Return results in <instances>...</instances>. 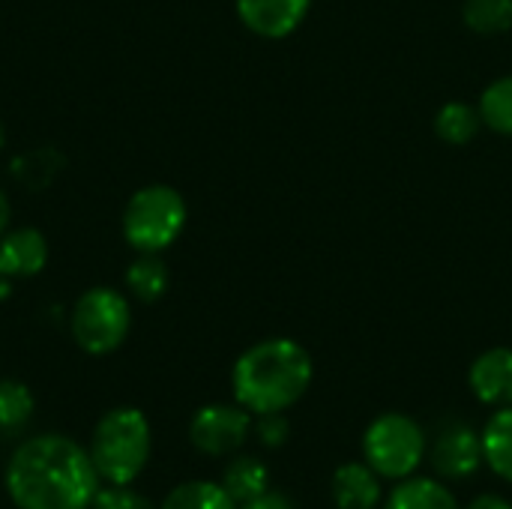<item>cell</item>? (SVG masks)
Instances as JSON below:
<instances>
[{"mask_svg":"<svg viewBox=\"0 0 512 509\" xmlns=\"http://www.w3.org/2000/svg\"><path fill=\"white\" fill-rule=\"evenodd\" d=\"M288 435H291V426H288L285 414H264L258 420V438H261L264 447L279 450L288 441Z\"/></svg>","mask_w":512,"mask_h":509,"instance_id":"cell-23","label":"cell"},{"mask_svg":"<svg viewBox=\"0 0 512 509\" xmlns=\"http://www.w3.org/2000/svg\"><path fill=\"white\" fill-rule=\"evenodd\" d=\"M426 432L408 414H381L363 435L366 465L384 480H408L426 456Z\"/></svg>","mask_w":512,"mask_h":509,"instance_id":"cell-5","label":"cell"},{"mask_svg":"<svg viewBox=\"0 0 512 509\" xmlns=\"http://www.w3.org/2000/svg\"><path fill=\"white\" fill-rule=\"evenodd\" d=\"M162 509H237V501L225 492L222 483H210V480H192L177 486Z\"/></svg>","mask_w":512,"mask_h":509,"instance_id":"cell-19","label":"cell"},{"mask_svg":"<svg viewBox=\"0 0 512 509\" xmlns=\"http://www.w3.org/2000/svg\"><path fill=\"white\" fill-rule=\"evenodd\" d=\"M465 509H512V504L507 498H501V495H480Z\"/></svg>","mask_w":512,"mask_h":509,"instance_id":"cell-25","label":"cell"},{"mask_svg":"<svg viewBox=\"0 0 512 509\" xmlns=\"http://www.w3.org/2000/svg\"><path fill=\"white\" fill-rule=\"evenodd\" d=\"M93 509H153L147 498H141L138 492H132L129 486H111L96 492Z\"/></svg>","mask_w":512,"mask_h":509,"instance_id":"cell-22","label":"cell"},{"mask_svg":"<svg viewBox=\"0 0 512 509\" xmlns=\"http://www.w3.org/2000/svg\"><path fill=\"white\" fill-rule=\"evenodd\" d=\"M471 393L477 402L489 408H510L512 405V348H489L483 351L468 372Z\"/></svg>","mask_w":512,"mask_h":509,"instance_id":"cell-10","label":"cell"},{"mask_svg":"<svg viewBox=\"0 0 512 509\" xmlns=\"http://www.w3.org/2000/svg\"><path fill=\"white\" fill-rule=\"evenodd\" d=\"M462 18L477 36H504L512 30V0H465Z\"/></svg>","mask_w":512,"mask_h":509,"instance_id":"cell-18","label":"cell"},{"mask_svg":"<svg viewBox=\"0 0 512 509\" xmlns=\"http://www.w3.org/2000/svg\"><path fill=\"white\" fill-rule=\"evenodd\" d=\"M3 138H6V135H3V123H0V147H3Z\"/></svg>","mask_w":512,"mask_h":509,"instance_id":"cell-27","label":"cell"},{"mask_svg":"<svg viewBox=\"0 0 512 509\" xmlns=\"http://www.w3.org/2000/svg\"><path fill=\"white\" fill-rule=\"evenodd\" d=\"M312 372V357L300 342L285 336L264 339L237 357L231 372L234 399L258 417L285 414L306 396Z\"/></svg>","mask_w":512,"mask_h":509,"instance_id":"cell-2","label":"cell"},{"mask_svg":"<svg viewBox=\"0 0 512 509\" xmlns=\"http://www.w3.org/2000/svg\"><path fill=\"white\" fill-rule=\"evenodd\" d=\"M432 468L444 480H465L480 471L486 462L483 456V435H477L465 423H450L438 432V438L429 447Z\"/></svg>","mask_w":512,"mask_h":509,"instance_id":"cell-8","label":"cell"},{"mask_svg":"<svg viewBox=\"0 0 512 509\" xmlns=\"http://www.w3.org/2000/svg\"><path fill=\"white\" fill-rule=\"evenodd\" d=\"M483 129V117H480V108L477 105H468V102H447L438 108L435 114V135L444 141V144H453V147H465L471 144Z\"/></svg>","mask_w":512,"mask_h":509,"instance_id":"cell-14","label":"cell"},{"mask_svg":"<svg viewBox=\"0 0 512 509\" xmlns=\"http://www.w3.org/2000/svg\"><path fill=\"white\" fill-rule=\"evenodd\" d=\"M6 492L18 509H87L99 492V474L75 441L39 435L12 453Z\"/></svg>","mask_w":512,"mask_h":509,"instance_id":"cell-1","label":"cell"},{"mask_svg":"<svg viewBox=\"0 0 512 509\" xmlns=\"http://www.w3.org/2000/svg\"><path fill=\"white\" fill-rule=\"evenodd\" d=\"M330 492L339 509H375L381 504V477L366 462H351L336 468Z\"/></svg>","mask_w":512,"mask_h":509,"instance_id":"cell-12","label":"cell"},{"mask_svg":"<svg viewBox=\"0 0 512 509\" xmlns=\"http://www.w3.org/2000/svg\"><path fill=\"white\" fill-rule=\"evenodd\" d=\"M252 429V417L243 405H207L189 423V438L204 456L237 453Z\"/></svg>","mask_w":512,"mask_h":509,"instance_id":"cell-7","label":"cell"},{"mask_svg":"<svg viewBox=\"0 0 512 509\" xmlns=\"http://www.w3.org/2000/svg\"><path fill=\"white\" fill-rule=\"evenodd\" d=\"M387 509H462L453 492L432 477H408L399 480L393 495L387 498Z\"/></svg>","mask_w":512,"mask_h":509,"instance_id":"cell-13","label":"cell"},{"mask_svg":"<svg viewBox=\"0 0 512 509\" xmlns=\"http://www.w3.org/2000/svg\"><path fill=\"white\" fill-rule=\"evenodd\" d=\"M243 509H294V504L282 495V492H261L258 498H252V501H246Z\"/></svg>","mask_w":512,"mask_h":509,"instance_id":"cell-24","label":"cell"},{"mask_svg":"<svg viewBox=\"0 0 512 509\" xmlns=\"http://www.w3.org/2000/svg\"><path fill=\"white\" fill-rule=\"evenodd\" d=\"M222 486L243 507L246 501H252V498H258L261 492L270 489V477H267L264 462H258L252 456H240L237 462L228 465V471L222 477Z\"/></svg>","mask_w":512,"mask_h":509,"instance_id":"cell-17","label":"cell"},{"mask_svg":"<svg viewBox=\"0 0 512 509\" xmlns=\"http://www.w3.org/2000/svg\"><path fill=\"white\" fill-rule=\"evenodd\" d=\"M6 222H9V201H6V195H3V189H0V234H3V228H6Z\"/></svg>","mask_w":512,"mask_h":509,"instance_id":"cell-26","label":"cell"},{"mask_svg":"<svg viewBox=\"0 0 512 509\" xmlns=\"http://www.w3.org/2000/svg\"><path fill=\"white\" fill-rule=\"evenodd\" d=\"M480 117L483 126H489L492 132L512 138V75H501L495 81H489L480 93Z\"/></svg>","mask_w":512,"mask_h":509,"instance_id":"cell-16","label":"cell"},{"mask_svg":"<svg viewBox=\"0 0 512 509\" xmlns=\"http://www.w3.org/2000/svg\"><path fill=\"white\" fill-rule=\"evenodd\" d=\"M48 261V243L36 228H18L0 237V276L24 279L36 276Z\"/></svg>","mask_w":512,"mask_h":509,"instance_id":"cell-11","label":"cell"},{"mask_svg":"<svg viewBox=\"0 0 512 509\" xmlns=\"http://www.w3.org/2000/svg\"><path fill=\"white\" fill-rule=\"evenodd\" d=\"M153 447L150 423L138 408H114L108 411L90 441V459L99 480L111 486H129L147 465Z\"/></svg>","mask_w":512,"mask_h":509,"instance_id":"cell-3","label":"cell"},{"mask_svg":"<svg viewBox=\"0 0 512 509\" xmlns=\"http://www.w3.org/2000/svg\"><path fill=\"white\" fill-rule=\"evenodd\" d=\"M132 327V312L123 294L114 288H90L72 306L69 330L81 351L102 357L123 345Z\"/></svg>","mask_w":512,"mask_h":509,"instance_id":"cell-6","label":"cell"},{"mask_svg":"<svg viewBox=\"0 0 512 509\" xmlns=\"http://www.w3.org/2000/svg\"><path fill=\"white\" fill-rule=\"evenodd\" d=\"M186 225V201L177 189L153 183L138 189L123 210V237L132 249L156 255L168 249Z\"/></svg>","mask_w":512,"mask_h":509,"instance_id":"cell-4","label":"cell"},{"mask_svg":"<svg viewBox=\"0 0 512 509\" xmlns=\"http://www.w3.org/2000/svg\"><path fill=\"white\" fill-rule=\"evenodd\" d=\"M483 456L486 465L501 477L512 483V405L498 408L495 417L483 429Z\"/></svg>","mask_w":512,"mask_h":509,"instance_id":"cell-15","label":"cell"},{"mask_svg":"<svg viewBox=\"0 0 512 509\" xmlns=\"http://www.w3.org/2000/svg\"><path fill=\"white\" fill-rule=\"evenodd\" d=\"M312 0H237V15L261 39L291 36L309 15Z\"/></svg>","mask_w":512,"mask_h":509,"instance_id":"cell-9","label":"cell"},{"mask_svg":"<svg viewBox=\"0 0 512 509\" xmlns=\"http://www.w3.org/2000/svg\"><path fill=\"white\" fill-rule=\"evenodd\" d=\"M126 285H129V291L141 303H153V300H159L168 291V270H165V264L156 255H144L141 252V258L126 273Z\"/></svg>","mask_w":512,"mask_h":509,"instance_id":"cell-20","label":"cell"},{"mask_svg":"<svg viewBox=\"0 0 512 509\" xmlns=\"http://www.w3.org/2000/svg\"><path fill=\"white\" fill-rule=\"evenodd\" d=\"M33 414V393L21 381H0V429H18Z\"/></svg>","mask_w":512,"mask_h":509,"instance_id":"cell-21","label":"cell"}]
</instances>
